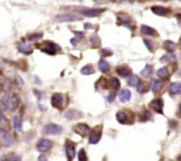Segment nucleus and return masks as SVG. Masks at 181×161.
<instances>
[{
	"label": "nucleus",
	"instance_id": "f257e3e1",
	"mask_svg": "<svg viewBox=\"0 0 181 161\" xmlns=\"http://www.w3.org/2000/svg\"><path fill=\"white\" fill-rule=\"evenodd\" d=\"M4 109L5 110H10V111H15L19 105H20V98L18 95L13 94V95H5L2 100H1Z\"/></svg>",
	"mask_w": 181,
	"mask_h": 161
},
{
	"label": "nucleus",
	"instance_id": "f03ea898",
	"mask_svg": "<svg viewBox=\"0 0 181 161\" xmlns=\"http://www.w3.org/2000/svg\"><path fill=\"white\" fill-rule=\"evenodd\" d=\"M40 49L48 54H56L58 52H60V47H59L57 44H55L53 42L47 41L42 45Z\"/></svg>",
	"mask_w": 181,
	"mask_h": 161
},
{
	"label": "nucleus",
	"instance_id": "7ed1b4c3",
	"mask_svg": "<svg viewBox=\"0 0 181 161\" xmlns=\"http://www.w3.org/2000/svg\"><path fill=\"white\" fill-rule=\"evenodd\" d=\"M72 130L79 136H82V137H85V136L91 133V128L86 123H77L76 125L73 126Z\"/></svg>",
	"mask_w": 181,
	"mask_h": 161
},
{
	"label": "nucleus",
	"instance_id": "20e7f679",
	"mask_svg": "<svg viewBox=\"0 0 181 161\" xmlns=\"http://www.w3.org/2000/svg\"><path fill=\"white\" fill-rule=\"evenodd\" d=\"M43 132L46 134L58 135L62 132V127L56 124V123H49V124L45 125V127L43 128Z\"/></svg>",
	"mask_w": 181,
	"mask_h": 161
},
{
	"label": "nucleus",
	"instance_id": "39448f33",
	"mask_svg": "<svg viewBox=\"0 0 181 161\" xmlns=\"http://www.w3.org/2000/svg\"><path fill=\"white\" fill-rule=\"evenodd\" d=\"M53 147V143L51 140L49 139H41L38 144H37V151L40 152H46L51 150Z\"/></svg>",
	"mask_w": 181,
	"mask_h": 161
},
{
	"label": "nucleus",
	"instance_id": "423d86ee",
	"mask_svg": "<svg viewBox=\"0 0 181 161\" xmlns=\"http://www.w3.org/2000/svg\"><path fill=\"white\" fill-rule=\"evenodd\" d=\"M64 98L61 93H55L51 98V104L56 109H61L62 106H64Z\"/></svg>",
	"mask_w": 181,
	"mask_h": 161
},
{
	"label": "nucleus",
	"instance_id": "0eeeda50",
	"mask_svg": "<svg viewBox=\"0 0 181 161\" xmlns=\"http://www.w3.org/2000/svg\"><path fill=\"white\" fill-rule=\"evenodd\" d=\"M0 140H1L2 144L5 147H10L14 143V139L12 137V135L8 131H6V130H2L0 132Z\"/></svg>",
	"mask_w": 181,
	"mask_h": 161
},
{
	"label": "nucleus",
	"instance_id": "6e6552de",
	"mask_svg": "<svg viewBox=\"0 0 181 161\" xmlns=\"http://www.w3.org/2000/svg\"><path fill=\"white\" fill-rule=\"evenodd\" d=\"M101 139V129L98 130V126L90 133V137H89V143L92 145H96L97 144Z\"/></svg>",
	"mask_w": 181,
	"mask_h": 161
},
{
	"label": "nucleus",
	"instance_id": "1a4fd4ad",
	"mask_svg": "<svg viewBox=\"0 0 181 161\" xmlns=\"http://www.w3.org/2000/svg\"><path fill=\"white\" fill-rule=\"evenodd\" d=\"M65 153L66 156L69 160H72L74 157H75V146L70 141H66V145H65Z\"/></svg>",
	"mask_w": 181,
	"mask_h": 161
},
{
	"label": "nucleus",
	"instance_id": "9d476101",
	"mask_svg": "<svg viewBox=\"0 0 181 161\" xmlns=\"http://www.w3.org/2000/svg\"><path fill=\"white\" fill-rule=\"evenodd\" d=\"M80 18L77 16H74L71 14H64V15H60L58 17H56V21L59 22H74V21H79Z\"/></svg>",
	"mask_w": 181,
	"mask_h": 161
},
{
	"label": "nucleus",
	"instance_id": "9b49d317",
	"mask_svg": "<svg viewBox=\"0 0 181 161\" xmlns=\"http://www.w3.org/2000/svg\"><path fill=\"white\" fill-rule=\"evenodd\" d=\"M151 108L155 111L156 113L158 114H164L163 113V108H164V101L163 99L161 98H158V99H155L151 102Z\"/></svg>",
	"mask_w": 181,
	"mask_h": 161
},
{
	"label": "nucleus",
	"instance_id": "f8f14e48",
	"mask_svg": "<svg viewBox=\"0 0 181 161\" xmlns=\"http://www.w3.org/2000/svg\"><path fill=\"white\" fill-rule=\"evenodd\" d=\"M64 116L68 120H79L81 117H83V114L77 110H68L67 112L64 114Z\"/></svg>",
	"mask_w": 181,
	"mask_h": 161
},
{
	"label": "nucleus",
	"instance_id": "ddd939ff",
	"mask_svg": "<svg viewBox=\"0 0 181 161\" xmlns=\"http://www.w3.org/2000/svg\"><path fill=\"white\" fill-rule=\"evenodd\" d=\"M103 11L104 9H87V10H83L81 12V14L88 18H93V17L99 16Z\"/></svg>",
	"mask_w": 181,
	"mask_h": 161
},
{
	"label": "nucleus",
	"instance_id": "4468645a",
	"mask_svg": "<svg viewBox=\"0 0 181 161\" xmlns=\"http://www.w3.org/2000/svg\"><path fill=\"white\" fill-rule=\"evenodd\" d=\"M116 73L119 76L125 78V77L130 76V74H132V69L129 68L128 66H126V65H120V66H118L116 68Z\"/></svg>",
	"mask_w": 181,
	"mask_h": 161
},
{
	"label": "nucleus",
	"instance_id": "2eb2a0df",
	"mask_svg": "<svg viewBox=\"0 0 181 161\" xmlns=\"http://www.w3.org/2000/svg\"><path fill=\"white\" fill-rule=\"evenodd\" d=\"M18 49H19V52L23 53V54H30L33 52L32 47H31L29 44H27V43H19Z\"/></svg>",
	"mask_w": 181,
	"mask_h": 161
},
{
	"label": "nucleus",
	"instance_id": "dca6fc26",
	"mask_svg": "<svg viewBox=\"0 0 181 161\" xmlns=\"http://www.w3.org/2000/svg\"><path fill=\"white\" fill-rule=\"evenodd\" d=\"M130 98H132V92H130L129 89H123L120 92L119 99H120L121 102L126 103V102H128V101L130 100Z\"/></svg>",
	"mask_w": 181,
	"mask_h": 161
},
{
	"label": "nucleus",
	"instance_id": "f3484780",
	"mask_svg": "<svg viewBox=\"0 0 181 161\" xmlns=\"http://www.w3.org/2000/svg\"><path fill=\"white\" fill-rule=\"evenodd\" d=\"M152 12L154 14L158 15V16H166L167 14L168 10L165 7H162V6H153V7L151 8Z\"/></svg>",
	"mask_w": 181,
	"mask_h": 161
},
{
	"label": "nucleus",
	"instance_id": "a211bd4d",
	"mask_svg": "<svg viewBox=\"0 0 181 161\" xmlns=\"http://www.w3.org/2000/svg\"><path fill=\"white\" fill-rule=\"evenodd\" d=\"M140 31L142 34H145V35H149V36H156L157 35V31H156L155 29H153L152 27L148 26H145V24H143L140 28Z\"/></svg>",
	"mask_w": 181,
	"mask_h": 161
},
{
	"label": "nucleus",
	"instance_id": "6ab92c4d",
	"mask_svg": "<svg viewBox=\"0 0 181 161\" xmlns=\"http://www.w3.org/2000/svg\"><path fill=\"white\" fill-rule=\"evenodd\" d=\"M168 91H170L171 95H176L181 91V84L178 83H172L168 88Z\"/></svg>",
	"mask_w": 181,
	"mask_h": 161
},
{
	"label": "nucleus",
	"instance_id": "aec40b11",
	"mask_svg": "<svg viewBox=\"0 0 181 161\" xmlns=\"http://www.w3.org/2000/svg\"><path fill=\"white\" fill-rule=\"evenodd\" d=\"M141 76H143L144 78H149L152 74H153V66L150 64L145 65V67L141 70Z\"/></svg>",
	"mask_w": 181,
	"mask_h": 161
},
{
	"label": "nucleus",
	"instance_id": "412c9836",
	"mask_svg": "<svg viewBox=\"0 0 181 161\" xmlns=\"http://www.w3.org/2000/svg\"><path fill=\"white\" fill-rule=\"evenodd\" d=\"M116 119L118 120V122L122 123V124H125V123L128 122V115L123 112V111H120L116 114Z\"/></svg>",
	"mask_w": 181,
	"mask_h": 161
},
{
	"label": "nucleus",
	"instance_id": "4be33fe9",
	"mask_svg": "<svg viewBox=\"0 0 181 161\" xmlns=\"http://www.w3.org/2000/svg\"><path fill=\"white\" fill-rule=\"evenodd\" d=\"M98 69L101 70L102 73H107L110 70V65H109V63L106 60L101 59L98 62Z\"/></svg>",
	"mask_w": 181,
	"mask_h": 161
},
{
	"label": "nucleus",
	"instance_id": "5701e85b",
	"mask_svg": "<svg viewBox=\"0 0 181 161\" xmlns=\"http://www.w3.org/2000/svg\"><path fill=\"white\" fill-rule=\"evenodd\" d=\"M175 48H176V45L174 44L172 41H166L164 44V49L170 53H172L174 51H175Z\"/></svg>",
	"mask_w": 181,
	"mask_h": 161
},
{
	"label": "nucleus",
	"instance_id": "b1692460",
	"mask_svg": "<svg viewBox=\"0 0 181 161\" xmlns=\"http://www.w3.org/2000/svg\"><path fill=\"white\" fill-rule=\"evenodd\" d=\"M162 86H163V84H162L161 80H153L152 85H151V89L153 91V93H157V92H159L162 89Z\"/></svg>",
	"mask_w": 181,
	"mask_h": 161
},
{
	"label": "nucleus",
	"instance_id": "393cba45",
	"mask_svg": "<svg viewBox=\"0 0 181 161\" xmlns=\"http://www.w3.org/2000/svg\"><path fill=\"white\" fill-rule=\"evenodd\" d=\"M151 112H149L148 110H144V111H142V112L139 114V120L140 121L142 122H144V121H148L149 120L151 119Z\"/></svg>",
	"mask_w": 181,
	"mask_h": 161
},
{
	"label": "nucleus",
	"instance_id": "a878e982",
	"mask_svg": "<svg viewBox=\"0 0 181 161\" xmlns=\"http://www.w3.org/2000/svg\"><path fill=\"white\" fill-rule=\"evenodd\" d=\"M95 68L92 65H86L84 66L82 69H81V74L82 75H92V74H95Z\"/></svg>",
	"mask_w": 181,
	"mask_h": 161
},
{
	"label": "nucleus",
	"instance_id": "bb28decb",
	"mask_svg": "<svg viewBox=\"0 0 181 161\" xmlns=\"http://www.w3.org/2000/svg\"><path fill=\"white\" fill-rule=\"evenodd\" d=\"M140 82V79L138 76L136 75H132L130 76V78L128 79V84L130 85V86H136L137 84H139Z\"/></svg>",
	"mask_w": 181,
	"mask_h": 161
},
{
	"label": "nucleus",
	"instance_id": "cd10ccee",
	"mask_svg": "<svg viewBox=\"0 0 181 161\" xmlns=\"http://www.w3.org/2000/svg\"><path fill=\"white\" fill-rule=\"evenodd\" d=\"M13 125H14V129L17 132H21L22 131V123H21V120L18 116H15L13 117Z\"/></svg>",
	"mask_w": 181,
	"mask_h": 161
},
{
	"label": "nucleus",
	"instance_id": "c85d7f7f",
	"mask_svg": "<svg viewBox=\"0 0 181 161\" xmlns=\"http://www.w3.org/2000/svg\"><path fill=\"white\" fill-rule=\"evenodd\" d=\"M109 85L113 89H119L120 88V80L115 77H112L109 80Z\"/></svg>",
	"mask_w": 181,
	"mask_h": 161
},
{
	"label": "nucleus",
	"instance_id": "c756f323",
	"mask_svg": "<svg viewBox=\"0 0 181 161\" xmlns=\"http://www.w3.org/2000/svg\"><path fill=\"white\" fill-rule=\"evenodd\" d=\"M118 20H119L120 22H122V23L124 24H127L129 22H130V21H132V18H130V17H129L127 14H124V13H120L118 14Z\"/></svg>",
	"mask_w": 181,
	"mask_h": 161
},
{
	"label": "nucleus",
	"instance_id": "7c9ffc66",
	"mask_svg": "<svg viewBox=\"0 0 181 161\" xmlns=\"http://www.w3.org/2000/svg\"><path fill=\"white\" fill-rule=\"evenodd\" d=\"M157 75L161 79H166V78H167V76H168V70H167V67H162V68H160V69L158 70V72H157Z\"/></svg>",
	"mask_w": 181,
	"mask_h": 161
},
{
	"label": "nucleus",
	"instance_id": "2f4dec72",
	"mask_svg": "<svg viewBox=\"0 0 181 161\" xmlns=\"http://www.w3.org/2000/svg\"><path fill=\"white\" fill-rule=\"evenodd\" d=\"M90 43L93 45V46H99L101 45V40H99L98 36L97 34H93L91 37H90Z\"/></svg>",
	"mask_w": 181,
	"mask_h": 161
},
{
	"label": "nucleus",
	"instance_id": "473e14b6",
	"mask_svg": "<svg viewBox=\"0 0 181 161\" xmlns=\"http://www.w3.org/2000/svg\"><path fill=\"white\" fill-rule=\"evenodd\" d=\"M42 37H43L42 33H33V34L27 35V40L28 41H37V40L41 39Z\"/></svg>",
	"mask_w": 181,
	"mask_h": 161
},
{
	"label": "nucleus",
	"instance_id": "72a5a7b5",
	"mask_svg": "<svg viewBox=\"0 0 181 161\" xmlns=\"http://www.w3.org/2000/svg\"><path fill=\"white\" fill-rule=\"evenodd\" d=\"M112 54H113V52H112L111 49H101V55L102 57H111Z\"/></svg>",
	"mask_w": 181,
	"mask_h": 161
},
{
	"label": "nucleus",
	"instance_id": "f704fd0d",
	"mask_svg": "<svg viewBox=\"0 0 181 161\" xmlns=\"http://www.w3.org/2000/svg\"><path fill=\"white\" fill-rule=\"evenodd\" d=\"M136 86H137V88H136V89H137V91L139 92V93H143V92H145V91L147 90V88H147V85H146L144 83H142L141 80H140L139 84H137Z\"/></svg>",
	"mask_w": 181,
	"mask_h": 161
},
{
	"label": "nucleus",
	"instance_id": "c9c22d12",
	"mask_svg": "<svg viewBox=\"0 0 181 161\" xmlns=\"http://www.w3.org/2000/svg\"><path fill=\"white\" fill-rule=\"evenodd\" d=\"M78 159L80 161H86L87 159H88V157H87V154H86V151L84 150H81L78 153Z\"/></svg>",
	"mask_w": 181,
	"mask_h": 161
},
{
	"label": "nucleus",
	"instance_id": "e433bc0d",
	"mask_svg": "<svg viewBox=\"0 0 181 161\" xmlns=\"http://www.w3.org/2000/svg\"><path fill=\"white\" fill-rule=\"evenodd\" d=\"M143 42H144V44L146 45V47L148 48V49L150 52H152L153 51V46H152V42L150 41V40H147V39H144L143 40Z\"/></svg>",
	"mask_w": 181,
	"mask_h": 161
},
{
	"label": "nucleus",
	"instance_id": "4c0bfd02",
	"mask_svg": "<svg viewBox=\"0 0 181 161\" xmlns=\"http://www.w3.org/2000/svg\"><path fill=\"white\" fill-rule=\"evenodd\" d=\"M4 159L6 160H16V161H20L22 160V158L18 155H10V156H6V158L4 157Z\"/></svg>",
	"mask_w": 181,
	"mask_h": 161
},
{
	"label": "nucleus",
	"instance_id": "58836bf2",
	"mask_svg": "<svg viewBox=\"0 0 181 161\" xmlns=\"http://www.w3.org/2000/svg\"><path fill=\"white\" fill-rule=\"evenodd\" d=\"M114 100H115V94H114V93L109 94V96L107 97V101H108V102H110V103H112Z\"/></svg>",
	"mask_w": 181,
	"mask_h": 161
},
{
	"label": "nucleus",
	"instance_id": "ea45409f",
	"mask_svg": "<svg viewBox=\"0 0 181 161\" xmlns=\"http://www.w3.org/2000/svg\"><path fill=\"white\" fill-rule=\"evenodd\" d=\"M74 34H75V36L78 37V38H83V37L85 36L82 31H74Z\"/></svg>",
	"mask_w": 181,
	"mask_h": 161
},
{
	"label": "nucleus",
	"instance_id": "a19ab883",
	"mask_svg": "<svg viewBox=\"0 0 181 161\" xmlns=\"http://www.w3.org/2000/svg\"><path fill=\"white\" fill-rule=\"evenodd\" d=\"M5 111V109H4V106H3V104H2V102L0 101V116H2L3 115V112Z\"/></svg>",
	"mask_w": 181,
	"mask_h": 161
},
{
	"label": "nucleus",
	"instance_id": "79ce46f5",
	"mask_svg": "<svg viewBox=\"0 0 181 161\" xmlns=\"http://www.w3.org/2000/svg\"><path fill=\"white\" fill-rule=\"evenodd\" d=\"M92 28H93V26L91 23H85V29L88 30V29H92Z\"/></svg>",
	"mask_w": 181,
	"mask_h": 161
},
{
	"label": "nucleus",
	"instance_id": "37998d69",
	"mask_svg": "<svg viewBox=\"0 0 181 161\" xmlns=\"http://www.w3.org/2000/svg\"><path fill=\"white\" fill-rule=\"evenodd\" d=\"M70 42H71V44H72L73 46H76V45H77V40H76V39H74V38H73V39L70 40Z\"/></svg>",
	"mask_w": 181,
	"mask_h": 161
},
{
	"label": "nucleus",
	"instance_id": "c03bdc74",
	"mask_svg": "<svg viewBox=\"0 0 181 161\" xmlns=\"http://www.w3.org/2000/svg\"><path fill=\"white\" fill-rule=\"evenodd\" d=\"M38 160H39V161H42V160H47V158H46V156H44V155H40V156L38 157Z\"/></svg>",
	"mask_w": 181,
	"mask_h": 161
},
{
	"label": "nucleus",
	"instance_id": "a18cd8bd",
	"mask_svg": "<svg viewBox=\"0 0 181 161\" xmlns=\"http://www.w3.org/2000/svg\"><path fill=\"white\" fill-rule=\"evenodd\" d=\"M179 114H180V116H181V104L179 105Z\"/></svg>",
	"mask_w": 181,
	"mask_h": 161
},
{
	"label": "nucleus",
	"instance_id": "49530a36",
	"mask_svg": "<svg viewBox=\"0 0 181 161\" xmlns=\"http://www.w3.org/2000/svg\"><path fill=\"white\" fill-rule=\"evenodd\" d=\"M2 91V84H1V83H0V92Z\"/></svg>",
	"mask_w": 181,
	"mask_h": 161
},
{
	"label": "nucleus",
	"instance_id": "de8ad7c7",
	"mask_svg": "<svg viewBox=\"0 0 181 161\" xmlns=\"http://www.w3.org/2000/svg\"><path fill=\"white\" fill-rule=\"evenodd\" d=\"M179 42H180V44H181V37H180V39H179Z\"/></svg>",
	"mask_w": 181,
	"mask_h": 161
}]
</instances>
